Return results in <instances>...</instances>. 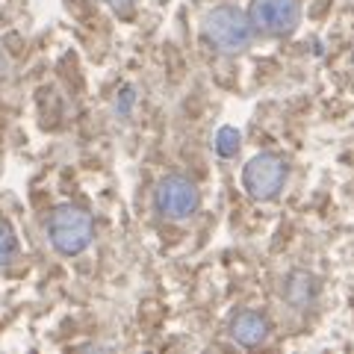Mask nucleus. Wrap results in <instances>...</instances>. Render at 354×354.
<instances>
[{
    "label": "nucleus",
    "instance_id": "f257e3e1",
    "mask_svg": "<svg viewBox=\"0 0 354 354\" xmlns=\"http://www.w3.org/2000/svg\"><path fill=\"white\" fill-rule=\"evenodd\" d=\"M204 39L207 44H213L218 53H242L251 48L254 41V27L248 15L236 6H216L204 15Z\"/></svg>",
    "mask_w": 354,
    "mask_h": 354
},
{
    "label": "nucleus",
    "instance_id": "f03ea898",
    "mask_svg": "<svg viewBox=\"0 0 354 354\" xmlns=\"http://www.w3.org/2000/svg\"><path fill=\"white\" fill-rule=\"evenodd\" d=\"M48 239L65 257L83 254L95 239V221L77 204H62L48 218Z\"/></svg>",
    "mask_w": 354,
    "mask_h": 354
},
{
    "label": "nucleus",
    "instance_id": "7ed1b4c3",
    "mask_svg": "<svg viewBox=\"0 0 354 354\" xmlns=\"http://www.w3.org/2000/svg\"><path fill=\"white\" fill-rule=\"evenodd\" d=\"M286 180H290V165L274 151L257 153L242 169V186H245V192L254 201H272V198H278Z\"/></svg>",
    "mask_w": 354,
    "mask_h": 354
},
{
    "label": "nucleus",
    "instance_id": "20e7f679",
    "mask_svg": "<svg viewBox=\"0 0 354 354\" xmlns=\"http://www.w3.org/2000/svg\"><path fill=\"white\" fill-rule=\"evenodd\" d=\"M198 204H201V195H198V186L183 174H169L162 177L153 189V207L162 218L171 221H186L189 216L198 213Z\"/></svg>",
    "mask_w": 354,
    "mask_h": 354
},
{
    "label": "nucleus",
    "instance_id": "39448f33",
    "mask_svg": "<svg viewBox=\"0 0 354 354\" xmlns=\"http://www.w3.org/2000/svg\"><path fill=\"white\" fill-rule=\"evenodd\" d=\"M248 21L254 32L283 39L301 24V3L298 0H251Z\"/></svg>",
    "mask_w": 354,
    "mask_h": 354
},
{
    "label": "nucleus",
    "instance_id": "423d86ee",
    "mask_svg": "<svg viewBox=\"0 0 354 354\" xmlns=\"http://www.w3.org/2000/svg\"><path fill=\"white\" fill-rule=\"evenodd\" d=\"M283 298H286V304H290L292 310H310L316 304V298H319L316 274H310L304 269L290 272L286 274V281H283Z\"/></svg>",
    "mask_w": 354,
    "mask_h": 354
},
{
    "label": "nucleus",
    "instance_id": "0eeeda50",
    "mask_svg": "<svg viewBox=\"0 0 354 354\" xmlns=\"http://www.w3.org/2000/svg\"><path fill=\"white\" fill-rule=\"evenodd\" d=\"M230 337L245 348L263 346L269 339V319L263 313H254V310H242V313L234 316V322H230Z\"/></svg>",
    "mask_w": 354,
    "mask_h": 354
},
{
    "label": "nucleus",
    "instance_id": "6e6552de",
    "mask_svg": "<svg viewBox=\"0 0 354 354\" xmlns=\"http://www.w3.org/2000/svg\"><path fill=\"white\" fill-rule=\"evenodd\" d=\"M213 148H216L218 157H236V151H239V130L236 127H221L216 133Z\"/></svg>",
    "mask_w": 354,
    "mask_h": 354
},
{
    "label": "nucleus",
    "instance_id": "1a4fd4ad",
    "mask_svg": "<svg viewBox=\"0 0 354 354\" xmlns=\"http://www.w3.org/2000/svg\"><path fill=\"white\" fill-rule=\"evenodd\" d=\"M18 257V239H15V230L0 218V266L12 263Z\"/></svg>",
    "mask_w": 354,
    "mask_h": 354
},
{
    "label": "nucleus",
    "instance_id": "9d476101",
    "mask_svg": "<svg viewBox=\"0 0 354 354\" xmlns=\"http://www.w3.org/2000/svg\"><path fill=\"white\" fill-rule=\"evenodd\" d=\"M104 3L113 9V12H118V15H130L133 6H136V0H104Z\"/></svg>",
    "mask_w": 354,
    "mask_h": 354
},
{
    "label": "nucleus",
    "instance_id": "9b49d317",
    "mask_svg": "<svg viewBox=\"0 0 354 354\" xmlns=\"http://www.w3.org/2000/svg\"><path fill=\"white\" fill-rule=\"evenodd\" d=\"M6 74H9V59L3 57V50H0V80H3Z\"/></svg>",
    "mask_w": 354,
    "mask_h": 354
}]
</instances>
